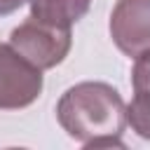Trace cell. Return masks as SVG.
Instances as JSON below:
<instances>
[{
    "instance_id": "cell-3",
    "label": "cell",
    "mask_w": 150,
    "mask_h": 150,
    "mask_svg": "<svg viewBox=\"0 0 150 150\" xmlns=\"http://www.w3.org/2000/svg\"><path fill=\"white\" fill-rule=\"evenodd\" d=\"M42 91V70L26 61L12 45L0 42V108L30 105Z\"/></svg>"
},
{
    "instance_id": "cell-1",
    "label": "cell",
    "mask_w": 150,
    "mask_h": 150,
    "mask_svg": "<svg viewBox=\"0 0 150 150\" xmlns=\"http://www.w3.org/2000/svg\"><path fill=\"white\" fill-rule=\"evenodd\" d=\"M59 124L84 148H124L127 105L117 89L105 82H80L56 105Z\"/></svg>"
},
{
    "instance_id": "cell-7",
    "label": "cell",
    "mask_w": 150,
    "mask_h": 150,
    "mask_svg": "<svg viewBox=\"0 0 150 150\" xmlns=\"http://www.w3.org/2000/svg\"><path fill=\"white\" fill-rule=\"evenodd\" d=\"M131 82H134V91H150V52H143L141 56H136Z\"/></svg>"
},
{
    "instance_id": "cell-2",
    "label": "cell",
    "mask_w": 150,
    "mask_h": 150,
    "mask_svg": "<svg viewBox=\"0 0 150 150\" xmlns=\"http://www.w3.org/2000/svg\"><path fill=\"white\" fill-rule=\"evenodd\" d=\"M70 26H56L35 16L19 23L9 35V45L40 70L61 63L70 52Z\"/></svg>"
},
{
    "instance_id": "cell-6",
    "label": "cell",
    "mask_w": 150,
    "mask_h": 150,
    "mask_svg": "<svg viewBox=\"0 0 150 150\" xmlns=\"http://www.w3.org/2000/svg\"><path fill=\"white\" fill-rule=\"evenodd\" d=\"M127 122L138 136L150 141V91H134V98L127 105Z\"/></svg>"
},
{
    "instance_id": "cell-5",
    "label": "cell",
    "mask_w": 150,
    "mask_h": 150,
    "mask_svg": "<svg viewBox=\"0 0 150 150\" xmlns=\"http://www.w3.org/2000/svg\"><path fill=\"white\" fill-rule=\"evenodd\" d=\"M30 16L56 23V26H73L87 12L91 0H28Z\"/></svg>"
},
{
    "instance_id": "cell-4",
    "label": "cell",
    "mask_w": 150,
    "mask_h": 150,
    "mask_svg": "<svg viewBox=\"0 0 150 150\" xmlns=\"http://www.w3.org/2000/svg\"><path fill=\"white\" fill-rule=\"evenodd\" d=\"M110 35L127 56L150 52V0H117L110 14Z\"/></svg>"
},
{
    "instance_id": "cell-8",
    "label": "cell",
    "mask_w": 150,
    "mask_h": 150,
    "mask_svg": "<svg viewBox=\"0 0 150 150\" xmlns=\"http://www.w3.org/2000/svg\"><path fill=\"white\" fill-rule=\"evenodd\" d=\"M23 2H26V0H0V16L16 12V9H19Z\"/></svg>"
}]
</instances>
